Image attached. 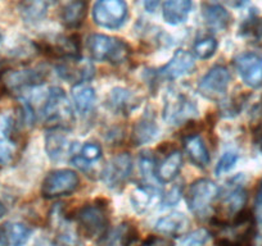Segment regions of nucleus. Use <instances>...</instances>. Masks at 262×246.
Masks as SVG:
<instances>
[{"instance_id": "nucleus-25", "label": "nucleus", "mask_w": 262, "mask_h": 246, "mask_svg": "<svg viewBox=\"0 0 262 246\" xmlns=\"http://www.w3.org/2000/svg\"><path fill=\"white\" fill-rule=\"evenodd\" d=\"M57 0H24L19 6V13L26 23H37L47 16L50 7Z\"/></svg>"}, {"instance_id": "nucleus-38", "label": "nucleus", "mask_w": 262, "mask_h": 246, "mask_svg": "<svg viewBox=\"0 0 262 246\" xmlns=\"http://www.w3.org/2000/svg\"><path fill=\"white\" fill-rule=\"evenodd\" d=\"M208 237H210V233L206 230H198L195 232H193L191 235L186 236L183 240L184 246H200L203 243L207 242Z\"/></svg>"}, {"instance_id": "nucleus-44", "label": "nucleus", "mask_w": 262, "mask_h": 246, "mask_svg": "<svg viewBox=\"0 0 262 246\" xmlns=\"http://www.w3.org/2000/svg\"><path fill=\"white\" fill-rule=\"evenodd\" d=\"M225 2L231 7H241L242 4L246 3V0H225Z\"/></svg>"}, {"instance_id": "nucleus-43", "label": "nucleus", "mask_w": 262, "mask_h": 246, "mask_svg": "<svg viewBox=\"0 0 262 246\" xmlns=\"http://www.w3.org/2000/svg\"><path fill=\"white\" fill-rule=\"evenodd\" d=\"M254 142L262 152V125H259L254 131Z\"/></svg>"}, {"instance_id": "nucleus-3", "label": "nucleus", "mask_w": 262, "mask_h": 246, "mask_svg": "<svg viewBox=\"0 0 262 246\" xmlns=\"http://www.w3.org/2000/svg\"><path fill=\"white\" fill-rule=\"evenodd\" d=\"M88 50L94 60L112 64L123 63L131 52L123 40L103 34H93L88 37Z\"/></svg>"}, {"instance_id": "nucleus-22", "label": "nucleus", "mask_w": 262, "mask_h": 246, "mask_svg": "<svg viewBox=\"0 0 262 246\" xmlns=\"http://www.w3.org/2000/svg\"><path fill=\"white\" fill-rule=\"evenodd\" d=\"M183 167V155L179 150L172 149L165 154V158L156 168V177L160 182H171Z\"/></svg>"}, {"instance_id": "nucleus-42", "label": "nucleus", "mask_w": 262, "mask_h": 246, "mask_svg": "<svg viewBox=\"0 0 262 246\" xmlns=\"http://www.w3.org/2000/svg\"><path fill=\"white\" fill-rule=\"evenodd\" d=\"M160 3L161 0H144V7L148 12H155Z\"/></svg>"}, {"instance_id": "nucleus-37", "label": "nucleus", "mask_w": 262, "mask_h": 246, "mask_svg": "<svg viewBox=\"0 0 262 246\" xmlns=\"http://www.w3.org/2000/svg\"><path fill=\"white\" fill-rule=\"evenodd\" d=\"M236 160H238V154L233 152H226L223 157L219 160L217 165H216V175L221 176L224 173L229 172L231 168L235 165Z\"/></svg>"}, {"instance_id": "nucleus-13", "label": "nucleus", "mask_w": 262, "mask_h": 246, "mask_svg": "<svg viewBox=\"0 0 262 246\" xmlns=\"http://www.w3.org/2000/svg\"><path fill=\"white\" fill-rule=\"evenodd\" d=\"M95 69L93 64L88 60L80 58L72 59H63L57 66V72L63 80L71 82L74 85L85 84L94 77Z\"/></svg>"}, {"instance_id": "nucleus-30", "label": "nucleus", "mask_w": 262, "mask_h": 246, "mask_svg": "<svg viewBox=\"0 0 262 246\" xmlns=\"http://www.w3.org/2000/svg\"><path fill=\"white\" fill-rule=\"evenodd\" d=\"M110 104L113 110L117 113L127 114L130 110L135 109L139 104V100L131 91L126 89H115L110 95Z\"/></svg>"}, {"instance_id": "nucleus-15", "label": "nucleus", "mask_w": 262, "mask_h": 246, "mask_svg": "<svg viewBox=\"0 0 262 246\" xmlns=\"http://www.w3.org/2000/svg\"><path fill=\"white\" fill-rule=\"evenodd\" d=\"M50 223L54 231L55 240L60 246H79L80 241L77 237V232L72 227V223L66 217L63 208L60 205L53 208L50 213Z\"/></svg>"}, {"instance_id": "nucleus-8", "label": "nucleus", "mask_w": 262, "mask_h": 246, "mask_svg": "<svg viewBox=\"0 0 262 246\" xmlns=\"http://www.w3.org/2000/svg\"><path fill=\"white\" fill-rule=\"evenodd\" d=\"M80 178L71 169L53 170L42 182L41 194L47 199L70 195L79 187Z\"/></svg>"}, {"instance_id": "nucleus-35", "label": "nucleus", "mask_w": 262, "mask_h": 246, "mask_svg": "<svg viewBox=\"0 0 262 246\" xmlns=\"http://www.w3.org/2000/svg\"><path fill=\"white\" fill-rule=\"evenodd\" d=\"M242 34L252 40H262V18L252 17L247 19L242 26Z\"/></svg>"}, {"instance_id": "nucleus-4", "label": "nucleus", "mask_w": 262, "mask_h": 246, "mask_svg": "<svg viewBox=\"0 0 262 246\" xmlns=\"http://www.w3.org/2000/svg\"><path fill=\"white\" fill-rule=\"evenodd\" d=\"M42 115L45 122L50 125L52 129H70L74 123V113L64 90L60 87H52L49 90Z\"/></svg>"}, {"instance_id": "nucleus-5", "label": "nucleus", "mask_w": 262, "mask_h": 246, "mask_svg": "<svg viewBox=\"0 0 262 246\" xmlns=\"http://www.w3.org/2000/svg\"><path fill=\"white\" fill-rule=\"evenodd\" d=\"M220 190L213 181L201 178L191 183L188 192V207L198 219H207L213 210Z\"/></svg>"}, {"instance_id": "nucleus-46", "label": "nucleus", "mask_w": 262, "mask_h": 246, "mask_svg": "<svg viewBox=\"0 0 262 246\" xmlns=\"http://www.w3.org/2000/svg\"><path fill=\"white\" fill-rule=\"evenodd\" d=\"M2 40H3V34H2V30H0V42H2Z\"/></svg>"}, {"instance_id": "nucleus-14", "label": "nucleus", "mask_w": 262, "mask_h": 246, "mask_svg": "<svg viewBox=\"0 0 262 246\" xmlns=\"http://www.w3.org/2000/svg\"><path fill=\"white\" fill-rule=\"evenodd\" d=\"M133 169V160L127 153H122L111 159L103 170L102 178L104 183L111 189H117L122 186Z\"/></svg>"}, {"instance_id": "nucleus-1", "label": "nucleus", "mask_w": 262, "mask_h": 246, "mask_svg": "<svg viewBox=\"0 0 262 246\" xmlns=\"http://www.w3.org/2000/svg\"><path fill=\"white\" fill-rule=\"evenodd\" d=\"M216 246H252L256 238V219L252 213L243 212L234 219L216 223Z\"/></svg>"}, {"instance_id": "nucleus-20", "label": "nucleus", "mask_w": 262, "mask_h": 246, "mask_svg": "<svg viewBox=\"0 0 262 246\" xmlns=\"http://www.w3.org/2000/svg\"><path fill=\"white\" fill-rule=\"evenodd\" d=\"M41 47L44 53L60 60L80 58V41L76 36H59L53 44L42 42Z\"/></svg>"}, {"instance_id": "nucleus-39", "label": "nucleus", "mask_w": 262, "mask_h": 246, "mask_svg": "<svg viewBox=\"0 0 262 246\" xmlns=\"http://www.w3.org/2000/svg\"><path fill=\"white\" fill-rule=\"evenodd\" d=\"M140 246H173L172 241L165 237H150Z\"/></svg>"}, {"instance_id": "nucleus-21", "label": "nucleus", "mask_w": 262, "mask_h": 246, "mask_svg": "<svg viewBox=\"0 0 262 246\" xmlns=\"http://www.w3.org/2000/svg\"><path fill=\"white\" fill-rule=\"evenodd\" d=\"M191 9H193L191 0H166L162 9L163 19L168 24L178 26L188 19Z\"/></svg>"}, {"instance_id": "nucleus-29", "label": "nucleus", "mask_w": 262, "mask_h": 246, "mask_svg": "<svg viewBox=\"0 0 262 246\" xmlns=\"http://www.w3.org/2000/svg\"><path fill=\"white\" fill-rule=\"evenodd\" d=\"M160 195V191L155 186H139L133 191L130 196L131 205L138 213H144L155 204L156 199Z\"/></svg>"}, {"instance_id": "nucleus-9", "label": "nucleus", "mask_w": 262, "mask_h": 246, "mask_svg": "<svg viewBox=\"0 0 262 246\" xmlns=\"http://www.w3.org/2000/svg\"><path fill=\"white\" fill-rule=\"evenodd\" d=\"M196 114V104L186 95L168 90L165 99L163 118L170 125H181Z\"/></svg>"}, {"instance_id": "nucleus-41", "label": "nucleus", "mask_w": 262, "mask_h": 246, "mask_svg": "<svg viewBox=\"0 0 262 246\" xmlns=\"http://www.w3.org/2000/svg\"><path fill=\"white\" fill-rule=\"evenodd\" d=\"M256 212H257V215L262 219V180L261 182H259V187L256 196Z\"/></svg>"}, {"instance_id": "nucleus-26", "label": "nucleus", "mask_w": 262, "mask_h": 246, "mask_svg": "<svg viewBox=\"0 0 262 246\" xmlns=\"http://www.w3.org/2000/svg\"><path fill=\"white\" fill-rule=\"evenodd\" d=\"M157 134L158 126L157 123H156L155 115L147 112L140 118L139 122L135 125L131 140H133L134 145H143L155 140Z\"/></svg>"}, {"instance_id": "nucleus-40", "label": "nucleus", "mask_w": 262, "mask_h": 246, "mask_svg": "<svg viewBox=\"0 0 262 246\" xmlns=\"http://www.w3.org/2000/svg\"><path fill=\"white\" fill-rule=\"evenodd\" d=\"M179 199H180V190H179V187H173L172 190H170V191L163 196V203H165V205H167V207H171L172 204L178 203Z\"/></svg>"}, {"instance_id": "nucleus-19", "label": "nucleus", "mask_w": 262, "mask_h": 246, "mask_svg": "<svg viewBox=\"0 0 262 246\" xmlns=\"http://www.w3.org/2000/svg\"><path fill=\"white\" fill-rule=\"evenodd\" d=\"M195 67L194 58L186 50H178L171 60L160 69V76L167 80H176L190 73Z\"/></svg>"}, {"instance_id": "nucleus-16", "label": "nucleus", "mask_w": 262, "mask_h": 246, "mask_svg": "<svg viewBox=\"0 0 262 246\" xmlns=\"http://www.w3.org/2000/svg\"><path fill=\"white\" fill-rule=\"evenodd\" d=\"M14 120L9 114L0 115V165L12 163L17 152L13 139Z\"/></svg>"}, {"instance_id": "nucleus-23", "label": "nucleus", "mask_w": 262, "mask_h": 246, "mask_svg": "<svg viewBox=\"0 0 262 246\" xmlns=\"http://www.w3.org/2000/svg\"><path fill=\"white\" fill-rule=\"evenodd\" d=\"M183 141L185 152L188 153L189 158H190V160L194 164L203 168L210 163V154H208L205 141H203V139L200 135L195 134V132L194 134L191 132V134L184 136Z\"/></svg>"}, {"instance_id": "nucleus-27", "label": "nucleus", "mask_w": 262, "mask_h": 246, "mask_svg": "<svg viewBox=\"0 0 262 246\" xmlns=\"http://www.w3.org/2000/svg\"><path fill=\"white\" fill-rule=\"evenodd\" d=\"M138 232L131 223H122L104 236L103 246H130L137 238Z\"/></svg>"}, {"instance_id": "nucleus-6", "label": "nucleus", "mask_w": 262, "mask_h": 246, "mask_svg": "<svg viewBox=\"0 0 262 246\" xmlns=\"http://www.w3.org/2000/svg\"><path fill=\"white\" fill-rule=\"evenodd\" d=\"M128 7L125 0H98L93 8V19L99 27L117 30L126 22Z\"/></svg>"}, {"instance_id": "nucleus-34", "label": "nucleus", "mask_w": 262, "mask_h": 246, "mask_svg": "<svg viewBox=\"0 0 262 246\" xmlns=\"http://www.w3.org/2000/svg\"><path fill=\"white\" fill-rule=\"evenodd\" d=\"M217 49V41L213 36H205L194 42L193 53L201 59H208L212 57Z\"/></svg>"}, {"instance_id": "nucleus-28", "label": "nucleus", "mask_w": 262, "mask_h": 246, "mask_svg": "<svg viewBox=\"0 0 262 246\" xmlns=\"http://www.w3.org/2000/svg\"><path fill=\"white\" fill-rule=\"evenodd\" d=\"M72 97H74L77 112L81 115H86L92 112L95 105V99H97L94 89L85 84L75 85L72 90Z\"/></svg>"}, {"instance_id": "nucleus-33", "label": "nucleus", "mask_w": 262, "mask_h": 246, "mask_svg": "<svg viewBox=\"0 0 262 246\" xmlns=\"http://www.w3.org/2000/svg\"><path fill=\"white\" fill-rule=\"evenodd\" d=\"M7 240L11 246H24L29 241L32 231L29 226L24 223H7L3 227Z\"/></svg>"}, {"instance_id": "nucleus-12", "label": "nucleus", "mask_w": 262, "mask_h": 246, "mask_svg": "<svg viewBox=\"0 0 262 246\" xmlns=\"http://www.w3.org/2000/svg\"><path fill=\"white\" fill-rule=\"evenodd\" d=\"M239 76L247 86L258 89L262 86V59L254 53H243L234 60Z\"/></svg>"}, {"instance_id": "nucleus-24", "label": "nucleus", "mask_w": 262, "mask_h": 246, "mask_svg": "<svg viewBox=\"0 0 262 246\" xmlns=\"http://www.w3.org/2000/svg\"><path fill=\"white\" fill-rule=\"evenodd\" d=\"M189 228V219L183 213H171L156 223V231L167 236H181Z\"/></svg>"}, {"instance_id": "nucleus-31", "label": "nucleus", "mask_w": 262, "mask_h": 246, "mask_svg": "<svg viewBox=\"0 0 262 246\" xmlns=\"http://www.w3.org/2000/svg\"><path fill=\"white\" fill-rule=\"evenodd\" d=\"M62 130L52 129L48 132L45 137V146H47V153L52 159H60L64 155L67 150V139L62 134Z\"/></svg>"}, {"instance_id": "nucleus-32", "label": "nucleus", "mask_w": 262, "mask_h": 246, "mask_svg": "<svg viewBox=\"0 0 262 246\" xmlns=\"http://www.w3.org/2000/svg\"><path fill=\"white\" fill-rule=\"evenodd\" d=\"M100 157H102V147L95 142H86L82 145L77 155L72 157V162L76 167L86 169L92 165V163L99 160Z\"/></svg>"}, {"instance_id": "nucleus-10", "label": "nucleus", "mask_w": 262, "mask_h": 246, "mask_svg": "<svg viewBox=\"0 0 262 246\" xmlns=\"http://www.w3.org/2000/svg\"><path fill=\"white\" fill-rule=\"evenodd\" d=\"M45 72L42 69L29 68L17 69V71H7L0 75V80L3 84L6 92H16L22 94L26 90L36 87L45 81Z\"/></svg>"}, {"instance_id": "nucleus-2", "label": "nucleus", "mask_w": 262, "mask_h": 246, "mask_svg": "<svg viewBox=\"0 0 262 246\" xmlns=\"http://www.w3.org/2000/svg\"><path fill=\"white\" fill-rule=\"evenodd\" d=\"M76 222L79 226V232L85 237L97 240L107 235L110 226L107 205L100 200L86 204L76 214Z\"/></svg>"}, {"instance_id": "nucleus-17", "label": "nucleus", "mask_w": 262, "mask_h": 246, "mask_svg": "<svg viewBox=\"0 0 262 246\" xmlns=\"http://www.w3.org/2000/svg\"><path fill=\"white\" fill-rule=\"evenodd\" d=\"M203 21L210 29L216 31H224L231 23V16L219 0H202Z\"/></svg>"}, {"instance_id": "nucleus-11", "label": "nucleus", "mask_w": 262, "mask_h": 246, "mask_svg": "<svg viewBox=\"0 0 262 246\" xmlns=\"http://www.w3.org/2000/svg\"><path fill=\"white\" fill-rule=\"evenodd\" d=\"M230 73L223 66H215L201 80L198 91L210 100H221L228 91L230 84Z\"/></svg>"}, {"instance_id": "nucleus-36", "label": "nucleus", "mask_w": 262, "mask_h": 246, "mask_svg": "<svg viewBox=\"0 0 262 246\" xmlns=\"http://www.w3.org/2000/svg\"><path fill=\"white\" fill-rule=\"evenodd\" d=\"M139 165L140 172L148 180H157L156 177V168H157V163H156L155 158L150 155L149 152H143L139 158Z\"/></svg>"}, {"instance_id": "nucleus-45", "label": "nucleus", "mask_w": 262, "mask_h": 246, "mask_svg": "<svg viewBox=\"0 0 262 246\" xmlns=\"http://www.w3.org/2000/svg\"><path fill=\"white\" fill-rule=\"evenodd\" d=\"M4 214H6V208H4V205L0 203V218L3 217Z\"/></svg>"}, {"instance_id": "nucleus-18", "label": "nucleus", "mask_w": 262, "mask_h": 246, "mask_svg": "<svg viewBox=\"0 0 262 246\" xmlns=\"http://www.w3.org/2000/svg\"><path fill=\"white\" fill-rule=\"evenodd\" d=\"M59 17L67 29H77L84 22L88 12V0H57Z\"/></svg>"}, {"instance_id": "nucleus-7", "label": "nucleus", "mask_w": 262, "mask_h": 246, "mask_svg": "<svg viewBox=\"0 0 262 246\" xmlns=\"http://www.w3.org/2000/svg\"><path fill=\"white\" fill-rule=\"evenodd\" d=\"M216 203V222L224 223L234 219L244 212L247 203V192L241 185L230 186L223 195L219 194Z\"/></svg>"}]
</instances>
